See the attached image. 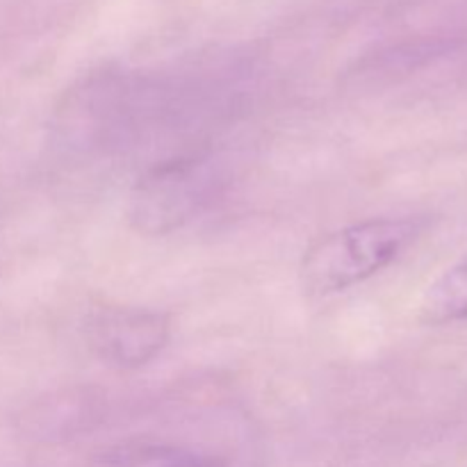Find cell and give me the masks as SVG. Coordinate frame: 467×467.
Instances as JSON below:
<instances>
[{
  "label": "cell",
  "mask_w": 467,
  "mask_h": 467,
  "mask_svg": "<svg viewBox=\"0 0 467 467\" xmlns=\"http://www.w3.org/2000/svg\"><path fill=\"white\" fill-rule=\"evenodd\" d=\"M427 223L418 217L368 219L319 237L301 260V285L308 295L327 296L349 290L395 263Z\"/></svg>",
  "instance_id": "cell-1"
},
{
  "label": "cell",
  "mask_w": 467,
  "mask_h": 467,
  "mask_svg": "<svg viewBox=\"0 0 467 467\" xmlns=\"http://www.w3.org/2000/svg\"><path fill=\"white\" fill-rule=\"evenodd\" d=\"M217 171L208 158H176L155 164L135 182L128 222L144 235H167L190 222L214 194Z\"/></svg>",
  "instance_id": "cell-2"
},
{
  "label": "cell",
  "mask_w": 467,
  "mask_h": 467,
  "mask_svg": "<svg viewBox=\"0 0 467 467\" xmlns=\"http://www.w3.org/2000/svg\"><path fill=\"white\" fill-rule=\"evenodd\" d=\"M82 333L100 363L119 372H130L149 365L167 347L171 322L160 310L96 306L87 313Z\"/></svg>",
  "instance_id": "cell-3"
},
{
  "label": "cell",
  "mask_w": 467,
  "mask_h": 467,
  "mask_svg": "<svg viewBox=\"0 0 467 467\" xmlns=\"http://www.w3.org/2000/svg\"><path fill=\"white\" fill-rule=\"evenodd\" d=\"M96 467H223V463L185 447L123 442L105 450Z\"/></svg>",
  "instance_id": "cell-4"
},
{
  "label": "cell",
  "mask_w": 467,
  "mask_h": 467,
  "mask_svg": "<svg viewBox=\"0 0 467 467\" xmlns=\"http://www.w3.org/2000/svg\"><path fill=\"white\" fill-rule=\"evenodd\" d=\"M463 319H467V255L424 292L420 304V322L431 327Z\"/></svg>",
  "instance_id": "cell-5"
}]
</instances>
